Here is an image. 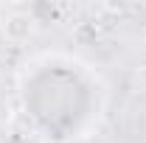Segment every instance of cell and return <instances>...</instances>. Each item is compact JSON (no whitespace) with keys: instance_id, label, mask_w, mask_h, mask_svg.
I'll return each instance as SVG.
<instances>
[{"instance_id":"7a4b0ae2","label":"cell","mask_w":146,"mask_h":143,"mask_svg":"<svg viewBox=\"0 0 146 143\" xmlns=\"http://www.w3.org/2000/svg\"><path fill=\"white\" fill-rule=\"evenodd\" d=\"M73 39H76L79 45H96V39H98V25H96V23H79V25L73 28Z\"/></svg>"},{"instance_id":"6da1fadb","label":"cell","mask_w":146,"mask_h":143,"mask_svg":"<svg viewBox=\"0 0 146 143\" xmlns=\"http://www.w3.org/2000/svg\"><path fill=\"white\" fill-rule=\"evenodd\" d=\"M36 23L28 11H14L3 20V36L11 42V45H20V42H28L31 34H34Z\"/></svg>"},{"instance_id":"3957f363","label":"cell","mask_w":146,"mask_h":143,"mask_svg":"<svg viewBox=\"0 0 146 143\" xmlns=\"http://www.w3.org/2000/svg\"><path fill=\"white\" fill-rule=\"evenodd\" d=\"M28 14L34 17V23H39L42 17H51V20H54L59 11H56V6H51V3H34V6H28Z\"/></svg>"}]
</instances>
